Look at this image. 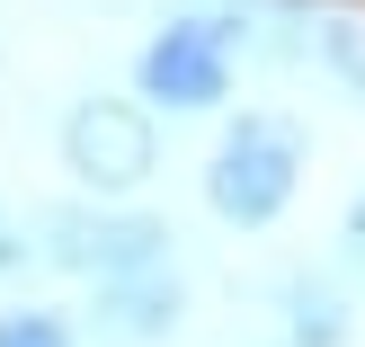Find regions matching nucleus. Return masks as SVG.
<instances>
[{
    "label": "nucleus",
    "instance_id": "1",
    "mask_svg": "<svg viewBox=\"0 0 365 347\" xmlns=\"http://www.w3.org/2000/svg\"><path fill=\"white\" fill-rule=\"evenodd\" d=\"M303 170H312L303 116H285V107H241V116H223L196 187H205V214L223 232H277L285 214H294V196H303Z\"/></svg>",
    "mask_w": 365,
    "mask_h": 347
},
{
    "label": "nucleus",
    "instance_id": "2",
    "mask_svg": "<svg viewBox=\"0 0 365 347\" xmlns=\"http://www.w3.org/2000/svg\"><path fill=\"white\" fill-rule=\"evenodd\" d=\"M232 89H241V45L214 0H178L134 45V98L152 116H223Z\"/></svg>",
    "mask_w": 365,
    "mask_h": 347
},
{
    "label": "nucleus",
    "instance_id": "3",
    "mask_svg": "<svg viewBox=\"0 0 365 347\" xmlns=\"http://www.w3.org/2000/svg\"><path fill=\"white\" fill-rule=\"evenodd\" d=\"M36 259L71 285H107V276H152V267H178V232L170 214L143 205H107V196H71V205L36 214Z\"/></svg>",
    "mask_w": 365,
    "mask_h": 347
},
{
    "label": "nucleus",
    "instance_id": "4",
    "mask_svg": "<svg viewBox=\"0 0 365 347\" xmlns=\"http://www.w3.org/2000/svg\"><path fill=\"white\" fill-rule=\"evenodd\" d=\"M53 152L81 178V196H107V205H134L160 178V116L143 98H116V89H89V98L63 107L53 125Z\"/></svg>",
    "mask_w": 365,
    "mask_h": 347
},
{
    "label": "nucleus",
    "instance_id": "5",
    "mask_svg": "<svg viewBox=\"0 0 365 347\" xmlns=\"http://www.w3.org/2000/svg\"><path fill=\"white\" fill-rule=\"evenodd\" d=\"M187 321V276L152 267V276H107L81 303V338L89 347H170Z\"/></svg>",
    "mask_w": 365,
    "mask_h": 347
},
{
    "label": "nucleus",
    "instance_id": "6",
    "mask_svg": "<svg viewBox=\"0 0 365 347\" xmlns=\"http://www.w3.org/2000/svg\"><path fill=\"white\" fill-rule=\"evenodd\" d=\"M267 303H277V338L285 347H348L356 338V294L330 267H285L267 285Z\"/></svg>",
    "mask_w": 365,
    "mask_h": 347
},
{
    "label": "nucleus",
    "instance_id": "7",
    "mask_svg": "<svg viewBox=\"0 0 365 347\" xmlns=\"http://www.w3.org/2000/svg\"><path fill=\"white\" fill-rule=\"evenodd\" d=\"M312 71L339 81L365 107V18L356 9H321V0H312Z\"/></svg>",
    "mask_w": 365,
    "mask_h": 347
},
{
    "label": "nucleus",
    "instance_id": "8",
    "mask_svg": "<svg viewBox=\"0 0 365 347\" xmlns=\"http://www.w3.org/2000/svg\"><path fill=\"white\" fill-rule=\"evenodd\" d=\"M0 347H89V338H81V321H71L63 303L9 294V303H0Z\"/></svg>",
    "mask_w": 365,
    "mask_h": 347
},
{
    "label": "nucleus",
    "instance_id": "9",
    "mask_svg": "<svg viewBox=\"0 0 365 347\" xmlns=\"http://www.w3.org/2000/svg\"><path fill=\"white\" fill-rule=\"evenodd\" d=\"M36 267H45V259H36V214H9V205H0V294H18Z\"/></svg>",
    "mask_w": 365,
    "mask_h": 347
},
{
    "label": "nucleus",
    "instance_id": "10",
    "mask_svg": "<svg viewBox=\"0 0 365 347\" xmlns=\"http://www.w3.org/2000/svg\"><path fill=\"white\" fill-rule=\"evenodd\" d=\"M339 259H348V267H365V187L348 196V214H339Z\"/></svg>",
    "mask_w": 365,
    "mask_h": 347
}]
</instances>
